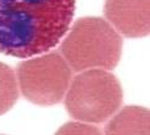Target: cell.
<instances>
[{
    "instance_id": "6da1fadb",
    "label": "cell",
    "mask_w": 150,
    "mask_h": 135,
    "mask_svg": "<svg viewBox=\"0 0 150 135\" xmlns=\"http://www.w3.org/2000/svg\"><path fill=\"white\" fill-rule=\"evenodd\" d=\"M74 10L76 0H0V54L28 58L52 50Z\"/></svg>"
},
{
    "instance_id": "7a4b0ae2",
    "label": "cell",
    "mask_w": 150,
    "mask_h": 135,
    "mask_svg": "<svg viewBox=\"0 0 150 135\" xmlns=\"http://www.w3.org/2000/svg\"><path fill=\"white\" fill-rule=\"evenodd\" d=\"M122 38L101 17H81L62 40L60 52L76 71L89 68L114 70L122 54Z\"/></svg>"
},
{
    "instance_id": "3957f363",
    "label": "cell",
    "mask_w": 150,
    "mask_h": 135,
    "mask_svg": "<svg viewBox=\"0 0 150 135\" xmlns=\"http://www.w3.org/2000/svg\"><path fill=\"white\" fill-rule=\"evenodd\" d=\"M123 93L118 79L104 70H89L74 77L66 91L69 115L81 122L103 123L117 112Z\"/></svg>"
},
{
    "instance_id": "277c9868",
    "label": "cell",
    "mask_w": 150,
    "mask_h": 135,
    "mask_svg": "<svg viewBox=\"0 0 150 135\" xmlns=\"http://www.w3.org/2000/svg\"><path fill=\"white\" fill-rule=\"evenodd\" d=\"M72 68L60 52H49L21 62L17 67L20 90L39 106L60 103L70 86Z\"/></svg>"
},
{
    "instance_id": "5b68a950",
    "label": "cell",
    "mask_w": 150,
    "mask_h": 135,
    "mask_svg": "<svg viewBox=\"0 0 150 135\" xmlns=\"http://www.w3.org/2000/svg\"><path fill=\"white\" fill-rule=\"evenodd\" d=\"M105 17L127 38H142L150 33V0H106Z\"/></svg>"
},
{
    "instance_id": "8992f818",
    "label": "cell",
    "mask_w": 150,
    "mask_h": 135,
    "mask_svg": "<svg viewBox=\"0 0 150 135\" xmlns=\"http://www.w3.org/2000/svg\"><path fill=\"white\" fill-rule=\"evenodd\" d=\"M105 134H150V112L145 107L126 106L111 118L105 127Z\"/></svg>"
},
{
    "instance_id": "52a82bcc",
    "label": "cell",
    "mask_w": 150,
    "mask_h": 135,
    "mask_svg": "<svg viewBox=\"0 0 150 135\" xmlns=\"http://www.w3.org/2000/svg\"><path fill=\"white\" fill-rule=\"evenodd\" d=\"M18 100V84L13 70L0 62V116L10 111Z\"/></svg>"
},
{
    "instance_id": "ba28073f",
    "label": "cell",
    "mask_w": 150,
    "mask_h": 135,
    "mask_svg": "<svg viewBox=\"0 0 150 135\" xmlns=\"http://www.w3.org/2000/svg\"><path fill=\"white\" fill-rule=\"evenodd\" d=\"M101 131L93 125H88L83 123H67L61 129L57 131V134H100Z\"/></svg>"
}]
</instances>
